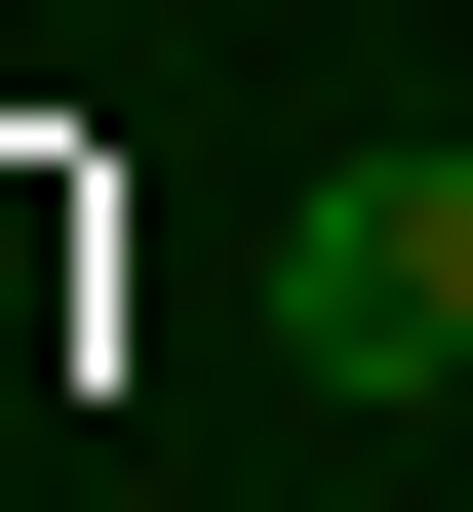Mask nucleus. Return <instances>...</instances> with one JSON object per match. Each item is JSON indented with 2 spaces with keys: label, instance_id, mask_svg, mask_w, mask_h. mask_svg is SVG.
Here are the masks:
<instances>
[{
  "label": "nucleus",
  "instance_id": "1",
  "mask_svg": "<svg viewBox=\"0 0 473 512\" xmlns=\"http://www.w3.org/2000/svg\"><path fill=\"white\" fill-rule=\"evenodd\" d=\"M276 355H316V394H434L473 355V158H316V197H276Z\"/></svg>",
  "mask_w": 473,
  "mask_h": 512
}]
</instances>
